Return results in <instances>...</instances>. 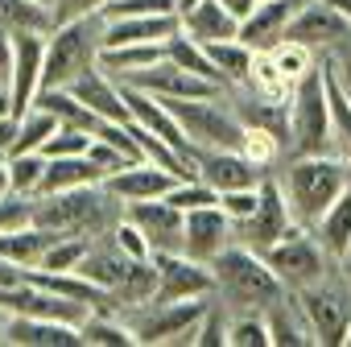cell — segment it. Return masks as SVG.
<instances>
[{
	"label": "cell",
	"instance_id": "6da1fadb",
	"mask_svg": "<svg viewBox=\"0 0 351 347\" xmlns=\"http://www.w3.org/2000/svg\"><path fill=\"white\" fill-rule=\"evenodd\" d=\"M277 182L289 199V211L302 228H314L326 207L351 187V165L339 153H298L277 174Z\"/></svg>",
	"mask_w": 351,
	"mask_h": 347
},
{
	"label": "cell",
	"instance_id": "7a4b0ae2",
	"mask_svg": "<svg viewBox=\"0 0 351 347\" xmlns=\"http://www.w3.org/2000/svg\"><path fill=\"white\" fill-rule=\"evenodd\" d=\"M124 215V203L104 187H75V191H54V195H38L34 207V224L58 232V236H108Z\"/></svg>",
	"mask_w": 351,
	"mask_h": 347
},
{
	"label": "cell",
	"instance_id": "3957f363",
	"mask_svg": "<svg viewBox=\"0 0 351 347\" xmlns=\"http://www.w3.org/2000/svg\"><path fill=\"white\" fill-rule=\"evenodd\" d=\"M211 269H215V294L236 310H269L273 302H281L289 294L285 281L273 273V265L240 240L228 244L211 261Z\"/></svg>",
	"mask_w": 351,
	"mask_h": 347
},
{
	"label": "cell",
	"instance_id": "277c9868",
	"mask_svg": "<svg viewBox=\"0 0 351 347\" xmlns=\"http://www.w3.org/2000/svg\"><path fill=\"white\" fill-rule=\"evenodd\" d=\"M104 50V17L87 13L75 21H62L46 34V67H42V87H71L83 75L99 67Z\"/></svg>",
	"mask_w": 351,
	"mask_h": 347
},
{
	"label": "cell",
	"instance_id": "5b68a950",
	"mask_svg": "<svg viewBox=\"0 0 351 347\" xmlns=\"http://www.w3.org/2000/svg\"><path fill=\"white\" fill-rule=\"evenodd\" d=\"M289 153H335V132H330V95H326V75L322 62L298 79L289 95Z\"/></svg>",
	"mask_w": 351,
	"mask_h": 347
},
{
	"label": "cell",
	"instance_id": "8992f818",
	"mask_svg": "<svg viewBox=\"0 0 351 347\" xmlns=\"http://www.w3.org/2000/svg\"><path fill=\"white\" fill-rule=\"evenodd\" d=\"M211 306L207 298H182V302H145L124 310V322L132 326L141 347H161V343H195V331Z\"/></svg>",
	"mask_w": 351,
	"mask_h": 347
},
{
	"label": "cell",
	"instance_id": "52a82bcc",
	"mask_svg": "<svg viewBox=\"0 0 351 347\" xmlns=\"http://www.w3.org/2000/svg\"><path fill=\"white\" fill-rule=\"evenodd\" d=\"M165 104H169L173 116H178V124L186 128V136H191L195 149H240L244 120L236 116V108L223 95H207V99H165Z\"/></svg>",
	"mask_w": 351,
	"mask_h": 347
},
{
	"label": "cell",
	"instance_id": "ba28073f",
	"mask_svg": "<svg viewBox=\"0 0 351 347\" xmlns=\"http://www.w3.org/2000/svg\"><path fill=\"white\" fill-rule=\"evenodd\" d=\"M347 289H351L347 281L335 285V281H326V277L314 281V285H306V289H289L293 302L302 306V314H306V322H310L318 347H339V343H343L347 318H351V294H347Z\"/></svg>",
	"mask_w": 351,
	"mask_h": 347
},
{
	"label": "cell",
	"instance_id": "9c48e42d",
	"mask_svg": "<svg viewBox=\"0 0 351 347\" xmlns=\"http://www.w3.org/2000/svg\"><path fill=\"white\" fill-rule=\"evenodd\" d=\"M293 232H302V224L293 219V211H289V199H285L281 182L265 174V182H261V207H256V215H252V219L236 224V240H240V244H248V248H256V252L265 256L273 244H281V240H285V236H293Z\"/></svg>",
	"mask_w": 351,
	"mask_h": 347
},
{
	"label": "cell",
	"instance_id": "30bf717a",
	"mask_svg": "<svg viewBox=\"0 0 351 347\" xmlns=\"http://www.w3.org/2000/svg\"><path fill=\"white\" fill-rule=\"evenodd\" d=\"M265 261H269V265H273V273L285 281V289H306V285L322 281V277H326V269L335 265L310 228H302V232L285 236L281 244H273V248L265 252Z\"/></svg>",
	"mask_w": 351,
	"mask_h": 347
},
{
	"label": "cell",
	"instance_id": "8fae6325",
	"mask_svg": "<svg viewBox=\"0 0 351 347\" xmlns=\"http://www.w3.org/2000/svg\"><path fill=\"white\" fill-rule=\"evenodd\" d=\"M157 265V298L153 302H182L215 294V269L186 252H153Z\"/></svg>",
	"mask_w": 351,
	"mask_h": 347
},
{
	"label": "cell",
	"instance_id": "7c38bea8",
	"mask_svg": "<svg viewBox=\"0 0 351 347\" xmlns=\"http://www.w3.org/2000/svg\"><path fill=\"white\" fill-rule=\"evenodd\" d=\"M120 83L141 87V91H153V95H165V99H207V95H223L219 83H211V79H203V75H195V71H186L178 62H169V58H161V62H153L145 71L120 75Z\"/></svg>",
	"mask_w": 351,
	"mask_h": 347
},
{
	"label": "cell",
	"instance_id": "4fadbf2b",
	"mask_svg": "<svg viewBox=\"0 0 351 347\" xmlns=\"http://www.w3.org/2000/svg\"><path fill=\"white\" fill-rule=\"evenodd\" d=\"M42 67H46V34H13V75H9V91H13V116H25L42 91Z\"/></svg>",
	"mask_w": 351,
	"mask_h": 347
},
{
	"label": "cell",
	"instance_id": "5bb4252c",
	"mask_svg": "<svg viewBox=\"0 0 351 347\" xmlns=\"http://www.w3.org/2000/svg\"><path fill=\"white\" fill-rule=\"evenodd\" d=\"M0 306L9 314H34V318H58V322H71V326H83V318L91 314V306L83 302H71L46 285H34V281H21L13 289H0Z\"/></svg>",
	"mask_w": 351,
	"mask_h": 347
},
{
	"label": "cell",
	"instance_id": "9a60e30c",
	"mask_svg": "<svg viewBox=\"0 0 351 347\" xmlns=\"http://www.w3.org/2000/svg\"><path fill=\"white\" fill-rule=\"evenodd\" d=\"M228 244H236V219H232L219 203L186 211V240H182V252H186V256L211 265Z\"/></svg>",
	"mask_w": 351,
	"mask_h": 347
},
{
	"label": "cell",
	"instance_id": "2e32d148",
	"mask_svg": "<svg viewBox=\"0 0 351 347\" xmlns=\"http://www.w3.org/2000/svg\"><path fill=\"white\" fill-rule=\"evenodd\" d=\"M195 169H199V178L207 187H215L219 195L223 191H244V187H261L265 182V174L256 161H248L240 149H199L195 153Z\"/></svg>",
	"mask_w": 351,
	"mask_h": 347
},
{
	"label": "cell",
	"instance_id": "e0dca14e",
	"mask_svg": "<svg viewBox=\"0 0 351 347\" xmlns=\"http://www.w3.org/2000/svg\"><path fill=\"white\" fill-rule=\"evenodd\" d=\"M124 211L141 224L153 252H182V240H186V211L182 207H173L169 199H141V203H124Z\"/></svg>",
	"mask_w": 351,
	"mask_h": 347
},
{
	"label": "cell",
	"instance_id": "ac0fdd59",
	"mask_svg": "<svg viewBox=\"0 0 351 347\" xmlns=\"http://www.w3.org/2000/svg\"><path fill=\"white\" fill-rule=\"evenodd\" d=\"M178 182H182L178 174H169L165 165H157V161L145 157V161H132V165L108 174L104 187H108L120 203H141V199H165Z\"/></svg>",
	"mask_w": 351,
	"mask_h": 347
},
{
	"label": "cell",
	"instance_id": "d6986e66",
	"mask_svg": "<svg viewBox=\"0 0 351 347\" xmlns=\"http://www.w3.org/2000/svg\"><path fill=\"white\" fill-rule=\"evenodd\" d=\"M285 38L322 50V46H335V42L351 38V17L339 13V9H330V5H322V0H302V9L293 13Z\"/></svg>",
	"mask_w": 351,
	"mask_h": 347
},
{
	"label": "cell",
	"instance_id": "ffe728a7",
	"mask_svg": "<svg viewBox=\"0 0 351 347\" xmlns=\"http://www.w3.org/2000/svg\"><path fill=\"white\" fill-rule=\"evenodd\" d=\"M0 343L9 347H83V331L58 318H34V314H9Z\"/></svg>",
	"mask_w": 351,
	"mask_h": 347
},
{
	"label": "cell",
	"instance_id": "44dd1931",
	"mask_svg": "<svg viewBox=\"0 0 351 347\" xmlns=\"http://www.w3.org/2000/svg\"><path fill=\"white\" fill-rule=\"evenodd\" d=\"M298 9H302V0H261L240 21V42H248L252 50H273L277 42H285Z\"/></svg>",
	"mask_w": 351,
	"mask_h": 347
},
{
	"label": "cell",
	"instance_id": "7402d4cb",
	"mask_svg": "<svg viewBox=\"0 0 351 347\" xmlns=\"http://www.w3.org/2000/svg\"><path fill=\"white\" fill-rule=\"evenodd\" d=\"M71 91H75L99 120H132V116H128V104H124V91H120V79L108 75L104 67H95V71L83 75L79 83H71Z\"/></svg>",
	"mask_w": 351,
	"mask_h": 347
},
{
	"label": "cell",
	"instance_id": "603a6c76",
	"mask_svg": "<svg viewBox=\"0 0 351 347\" xmlns=\"http://www.w3.org/2000/svg\"><path fill=\"white\" fill-rule=\"evenodd\" d=\"M128 265H132V256H128V252L112 240V232H108V244H104V240H91V244H87V252H83V261H79V273L91 277V281L104 285V289H116V285L124 281Z\"/></svg>",
	"mask_w": 351,
	"mask_h": 347
},
{
	"label": "cell",
	"instance_id": "cb8c5ba5",
	"mask_svg": "<svg viewBox=\"0 0 351 347\" xmlns=\"http://www.w3.org/2000/svg\"><path fill=\"white\" fill-rule=\"evenodd\" d=\"M182 34H191V38L203 42V46L228 42V38H240V17H232L219 0H203L199 9L182 13Z\"/></svg>",
	"mask_w": 351,
	"mask_h": 347
},
{
	"label": "cell",
	"instance_id": "d4e9b609",
	"mask_svg": "<svg viewBox=\"0 0 351 347\" xmlns=\"http://www.w3.org/2000/svg\"><path fill=\"white\" fill-rule=\"evenodd\" d=\"M108 174L99 169V161L91 153H75V157H50L46 165V182H42V195H54V191H75V187H95L104 182Z\"/></svg>",
	"mask_w": 351,
	"mask_h": 347
},
{
	"label": "cell",
	"instance_id": "484cf974",
	"mask_svg": "<svg viewBox=\"0 0 351 347\" xmlns=\"http://www.w3.org/2000/svg\"><path fill=\"white\" fill-rule=\"evenodd\" d=\"M265 322H269L273 347H306V343H314V331H310L302 306L293 302V294H285L281 302H273L265 310Z\"/></svg>",
	"mask_w": 351,
	"mask_h": 347
},
{
	"label": "cell",
	"instance_id": "4316f807",
	"mask_svg": "<svg viewBox=\"0 0 351 347\" xmlns=\"http://www.w3.org/2000/svg\"><path fill=\"white\" fill-rule=\"evenodd\" d=\"M54 240H58V232H50L42 224H25V228H13V232H0V256H9L21 269H38Z\"/></svg>",
	"mask_w": 351,
	"mask_h": 347
},
{
	"label": "cell",
	"instance_id": "83f0119b",
	"mask_svg": "<svg viewBox=\"0 0 351 347\" xmlns=\"http://www.w3.org/2000/svg\"><path fill=\"white\" fill-rule=\"evenodd\" d=\"M310 232L318 236V244L326 248V256L339 265V256H343V252H347V244H351V187H347L330 207H326V215H322Z\"/></svg>",
	"mask_w": 351,
	"mask_h": 347
},
{
	"label": "cell",
	"instance_id": "f1b7e54d",
	"mask_svg": "<svg viewBox=\"0 0 351 347\" xmlns=\"http://www.w3.org/2000/svg\"><path fill=\"white\" fill-rule=\"evenodd\" d=\"M34 104L50 108V112L58 116V124H66V128H83V132H95V128H99V116H95L71 87H42Z\"/></svg>",
	"mask_w": 351,
	"mask_h": 347
},
{
	"label": "cell",
	"instance_id": "f546056e",
	"mask_svg": "<svg viewBox=\"0 0 351 347\" xmlns=\"http://www.w3.org/2000/svg\"><path fill=\"white\" fill-rule=\"evenodd\" d=\"M0 25L13 29V34H50L58 21H54V5L46 0H0Z\"/></svg>",
	"mask_w": 351,
	"mask_h": 347
},
{
	"label": "cell",
	"instance_id": "4dcf8cb0",
	"mask_svg": "<svg viewBox=\"0 0 351 347\" xmlns=\"http://www.w3.org/2000/svg\"><path fill=\"white\" fill-rule=\"evenodd\" d=\"M165 58L169 62H178V67H186V71H195V75H203V79H211V83H219L223 91H228V83H223V75H219V67L211 62V54H207V46L203 42H195L191 34H169L165 38Z\"/></svg>",
	"mask_w": 351,
	"mask_h": 347
},
{
	"label": "cell",
	"instance_id": "1f68e13d",
	"mask_svg": "<svg viewBox=\"0 0 351 347\" xmlns=\"http://www.w3.org/2000/svg\"><path fill=\"white\" fill-rule=\"evenodd\" d=\"M83 347H141L132 326L124 322V314H104V310H91L83 318Z\"/></svg>",
	"mask_w": 351,
	"mask_h": 347
},
{
	"label": "cell",
	"instance_id": "d6a6232c",
	"mask_svg": "<svg viewBox=\"0 0 351 347\" xmlns=\"http://www.w3.org/2000/svg\"><path fill=\"white\" fill-rule=\"evenodd\" d=\"M112 298H116L120 314L132 310V306L153 302V298H157V265H153V256H149V261H132L128 273H124V281L112 289Z\"/></svg>",
	"mask_w": 351,
	"mask_h": 347
},
{
	"label": "cell",
	"instance_id": "836d02e7",
	"mask_svg": "<svg viewBox=\"0 0 351 347\" xmlns=\"http://www.w3.org/2000/svg\"><path fill=\"white\" fill-rule=\"evenodd\" d=\"M207 54H211V62L219 67V75H223V83H228V87H244V83H248L252 58H256V50H252L248 42H240V38L211 42V46H207Z\"/></svg>",
	"mask_w": 351,
	"mask_h": 347
},
{
	"label": "cell",
	"instance_id": "e575fe53",
	"mask_svg": "<svg viewBox=\"0 0 351 347\" xmlns=\"http://www.w3.org/2000/svg\"><path fill=\"white\" fill-rule=\"evenodd\" d=\"M248 91H256V95H265V99H289L293 95V83L285 79V71L273 62V54L269 50H256V58H252V71H248V83H244Z\"/></svg>",
	"mask_w": 351,
	"mask_h": 347
},
{
	"label": "cell",
	"instance_id": "d590c367",
	"mask_svg": "<svg viewBox=\"0 0 351 347\" xmlns=\"http://www.w3.org/2000/svg\"><path fill=\"white\" fill-rule=\"evenodd\" d=\"M46 165H50L46 153H9V187L25 199H38L46 182Z\"/></svg>",
	"mask_w": 351,
	"mask_h": 347
},
{
	"label": "cell",
	"instance_id": "8d00e7d4",
	"mask_svg": "<svg viewBox=\"0 0 351 347\" xmlns=\"http://www.w3.org/2000/svg\"><path fill=\"white\" fill-rule=\"evenodd\" d=\"M58 132V116L42 104H34L25 116H21V128H17V141H13V153H42V145Z\"/></svg>",
	"mask_w": 351,
	"mask_h": 347
},
{
	"label": "cell",
	"instance_id": "74e56055",
	"mask_svg": "<svg viewBox=\"0 0 351 347\" xmlns=\"http://www.w3.org/2000/svg\"><path fill=\"white\" fill-rule=\"evenodd\" d=\"M269 54H273V62L285 71V79H289L293 87H298V79H306V75L318 67V50H314V46H306V42H293V38L277 42Z\"/></svg>",
	"mask_w": 351,
	"mask_h": 347
},
{
	"label": "cell",
	"instance_id": "f35d334b",
	"mask_svg": "<svg viewBox=\"0 0 351 347\" xmlns=\"http://www.w3.org/2000/svg\"><path fill=\"white\" fill-rule=\"evenodd\" d=\"M228 347H273L265 310H240L228 322Z\"/></svg>",
	"mask_w": 351,
	"mask_h": 347
},
{
	"label": "cell",
	"instance_id": "ab89813d",
	"mask_svg": "<svg viewBox=\"0 0 351 347\" xmlns=\"http://www.w3.org/2000/svg\"><path fill=\"white\" fill-rule=\"evenodd\" d=\"M281 149H285V141H281L277 132H269V128H256V124H244V141H240V153H244L248 161H256L261 169H269V165H277Z\"/></svg>",
	"mask_w": 351,
	"mask_h": 347
},
{
	"label": "cell",
	"instance_id": "60d3db41",
	"mask_svg": "<svg viewBox=\"0 0 351 347\" xmlns=\"http://www.w3.org/2000/svg\"><path fill=\"white\" fill-rule=\"evenodd\" d=\"M87 244H91V236H58V240L46 248V256H42V265H38V269H46V273L79 269V261H83Z\"/></svg>",
	"mask_w": 351,
	"mask_h": 347
},
{
	"label": "cell",
	"instance_id": "b9f144b4",
	"mask_svg": "<svg viewBox=\"0 0 351 347\" xmlns=\"http://www.w3.org/2000/svg\"><path fill=\"white\" fill-rule=\"evenodd\" d=\"M157 13H178V0H108V5H99L104 21H116V17H157Z\"/></svg>",
	"mask_w": 351,
	"mask_h": 347
},
{
	"label": "cell",
	"instance_id": "7bdbcfd3",
	"mask_svg": "<svg viewBox=\"0 0 351 347\" xmlns=\"http://www.w3.org/2000/svg\"><path fill=\"white\" fill-rule=\"evenodd\" d=\"M165 199H169L173 207H182V211H195V207H211V203H219V191L207 187L203 178H182Z\"/></svg>",
	"mask_w": 351,
	"mask_h": 347
},
{
	"label": "cell",
	"instance_id": "ee69618b",
	"mask_svg": "<svg viewBox=\"0 0 351 347\" xmlns=\"http://www.w3.org/2000/svg\"><path fill=\"white\" fill-rule=\"evenodd\" d=\"M112 240H116V244H120V248H124L132 261H149V256H153V244H149V236L141 232V224H136L128 211H124V215H120V224L112 228Z\"/></svg>",
	"mask_w": 351,
	"mask_h": 347
},
{
	"label": "cell",
	"instance_id": "f6af8a7d",
	"mask_svg": "<svg viewBox=\"0 0 351 347\" xmlns=\"http://www.w3.org/2000/svg\"><path fill=\"white\" fill-rule=\"evenodd\" d=\"M91 141H95V132H83V128H66V124H58V132L42 145V153H46V157H75V153H87Z\"/></svg>",
	"mask_w": 351,
	"mask_h": 347
},
{
	"label": "cell",
	"instance_id": "bcb514c9",
	"mask_svg": "<svg viewBox=\"0 0 351 347\" xmlns=\"http://www.w3.org/2000/svg\"><path fill=\"white\" fill-rule=\"evenodd\" d=\"M34 207H38V199H25L17 191L0 195V232H13V228L34 224Z\"/></svg>",
	"mask_w": 351,
	"mask_h": 347
},
{
	"label": "cell",
	"instance_id": "7dc6e473",
	"mask_svg": "<svg viewBox=\"0 0 351 347\" xmlns=\"http://www.w3.org/2000/svg\"><path fill=\"white\" fill-rule=\"evenodd\" d=\"M228 322L232 318H223V306L211 302L207 314H203V322H199V331H195V343L199 347H228Z\"/></svg>",
	"mask_w": 351,
	"mask_h": 347
},
{
	"label": "cell",
	"instance_id": "c3c4849f",
	"mask_svg": "<svg viewBox=\"0 0 351 347\" xmlns=\"http://www.w3.org/2000/svg\"><path fill=\"white\" fill-rule=\"evenodd\" d=\"M219 207L236 219V224H244V219H252L256 215V207H261V187H244V191H223L219 195Z\"/></svg>",
	"mask_w": 351,
	"mask_h": 347
},
{
	"label": "cell",
	"instance_id": "681fc988",
	"mask_svg": "<svg viewBox=\"0 0 351 347\" xmlns=\"http://www.w3.org/2000/svg\"><path fill=\"white\" fill-rule=\"evenodd\" d=\"M87 153H91V157L99 161V169H104V174H116V169H124V165H132V161H128V157H124V153H120L116 145H108L104 136H95ZM104 182H108V178H104Z\"/></svg>",
	"mask_w": 351,
	"mask_h": 347
},
{
	"label": "cell",
	"instance_id": "f907efd6",
	"mask_svg": "<svg viewBox=\"0 0 351 347\" xmlns=\"http://www.w3.org/2000/svg\"><path fill=\"white\" fill-rule=\"evenodd\" d=\"M99 5L108 0H54V21H75V17H87V13H99Z\"/></svg>",
	"mask_w": 351,
	"mask_h": 347
},
{
	"label": "cell",
	"instance_id": "816d5d0a",
	"mask_svg": "<svg viewBox=\"0 0 351 347\" xmlns=\"http://www.w3.org/2000/svg\"><path fill=\"white\" fill-rule=\"evenodd\" d=\"M13 75V29L0 25V83H9Z\"/></svg>",
	"mask_w": 351,
	"mask_h": 347
},
{
	"label": "cell",
	"instance_id": "f5cc1de1",
	"mask_svg": "<svg viewBox=\"0 0 351 347\" xmlns=\"http://www.w3.org/2000/svg\"><path fill=\"white\" fill-rule=\"evenodd\" d=\"M17 128H21V116H13V112H5V116H0V149H5V153H13Z\"/></svg>",
	"mask_w": 351,
	"mask_h": 347
},
{
	"label": "cell",
	"instance_id": "db71d44e",
	"mask_svg": "<svg viewBox=\"0 0 351 347\" xmlns=\"http://www.w3.org/2000/svg\"><path fill=\"white\" fill-rule=\"evenodd\" d=\"M21 281H25V269L13 265L9 256H0V289H13V285H21Z\"/></svg>",
	"mask_w": 351,
	"mask_h": 347
},
{
	"label": "cell",
	"instance_id": "11a10c76",
	"mask_svg": "<svg viewBox=\"0 0 351 347\" xmlns=\"http://www.w3.org/2000/svg\"><path fill=\"white\" fill-rule=\"evenodd\" d=\"M330 62V71L339 75V83H343V91L351 95V54H343V58H326Z\"/></svg>",
	"mask_w": 351,
	"mask_h": 347
},
{
	"label": "cell",
	"instance_id": "9f6ffc18",
	"mask_svg": "<svg viewBox=\"0 0 351 347\" xmlns=\"http://www.w3.org/2000/svg\"><path fill=\"white\" fill-rule=\"evenodd\" d=\"M219 5H223V9H228L232 17H240V21H244V17H248V13H252L256 5H261V0H219Z\"/></svg>",
	"mask_w": 351,
	"mask_h": 347
},
{
	"label": "cell",
	"instance_id": "6f0895ef",
	"mask_svg": "<svg viewBox=\"0 0 351 347\" xmlns=\"http://www.w3.org/2000/svg\"><path fill=\"white\" fill-rule=\"evenodd\" d=\"M13 187H9V153L0 149V195H9Z\"/></svg>",
	"mask_w": 351,
	"mask_h": 347
},
{
	"label": "cell",
	"instance_id": "680465c9",
	"mask_svg": "<svg viewBox=\"0 0 351 347\" xmlns=\"http://www.w3.org/2000/svg\"><path fill=\"white\" fill-rule=\"evenodd\" d=\"M335 269H339V277H343V281L351 285V244H347V252L339 256V265H335Z\"/></svg>",
	"mask_w": 351,
	"mask_h": 347
},
{
	"label": "cell",
	"instance_id": "91938a15",
	"mask_svg": "<svg viewBox=\"0 0 351 347\" xmlns=\"http://www.w3.org/2000/svg\"><path fill=\"white\" fill-rule=\"evenodd\" d=\"M5 112H13V91H9V83H0V116Z\"/></svg>",
	"mask_w": 351,
	"mask_h": 347
},
{
	"label": "cell",
	"instance_id": "94428289",
	"mask_svg": "<svg viewBox=\"0 0 351 347\" xmlns=\"http://www.w3.org/2000/svg\"><path fill=\"white\" fill-rule=\"evenodd\" d=\"M322 5H330V9H339V13L351 17V0H322Z\"/></svg>",
	"mask_w": 351,
	"mask_h": 347
},
{
	"label": "cell",
	"instance_id": "6125c7cd",
	"mask_svg": "<svg viewBox=\"0 0 351 347\" xmlns=\"http://www.w3.org/2000/svg\"><path fill=\"white\" fill-rule=\"evenodd\" d=\"M199 5H203V0H178V17L191 13V9H199Z\"/></svg>",
	"mask_w": 351,
	"mask_h": 347
},
{
	"label": "cell",
	"instance_id": "be15d7a7",
	"mask_svg": "<svg viewBox=\"0 0 351 347\" xmlns=\"http://www.w3.org/2000/svg\"><path fill=\"white\" fill-rule=\"evenodd\" d=\"M5 318H9V310H5V306H0V331H5Z\"/></svg>",
	"mask_w": 351,
	"mask_h": 347
},
{
	"label": "cell",
	"instance_id": "e7e4bbea",
	"mask_svg": "<svg viewBox=\"0 0 351 347\" xmlns=\"http://www.w3.org/2000/svg\"><path fill=\"white\" fill-rule=\"evenodd\" d=\"M343 343H351V318H347V335H343Z\"/></svg>",
	"mask_w": 351,
	"mask_h": 347
},
{
	"label": "cell",
	"instance_id": "03108f58",
	"mask_svg": "<svg viewBox=\"0 0 351 347\" xmlns=\"http://www.w3.org/2000/svg\"><path fill=\"white\" fill-rule=\"evenodd\" d=\"M46 5H54V0H46Z\"/></svg>",
	"mask_w": 351,
	"mask_h": 347
}]
</instances>
